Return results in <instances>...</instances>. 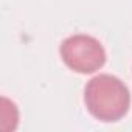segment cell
<instances>
[{"label": "cell", "mask_w": 132, "mask_h": 132, "mask_svg": "<svg viewBox=\"0 0 132 132\" xmlns=\"http://www.w3.org/2000/svg\"><path fill=\"white\" fill-rule=\"evenodd\" d=\"M65 65L78 73H93L106 62V51L101 42L87 34H75L67 37L59 48Z\"/></svg>", "instance_id": "cell-2"}, {"label": "cell", "mask_w": 132, "mask_h": 132, "mask_svg": "<svg viewBox=\"0 0 132 132\" xmlns=\"http://www.w3.org/2000/svg\"><path fill=\"white\" fill-rule=\"evenodd\" d=\"M87 110L100 121L113 123L121 120L130 107V93L126 84L112 75L92 78L84 89Z\"/></svg>", "instance_id": "cell-1"}]
</instances>
